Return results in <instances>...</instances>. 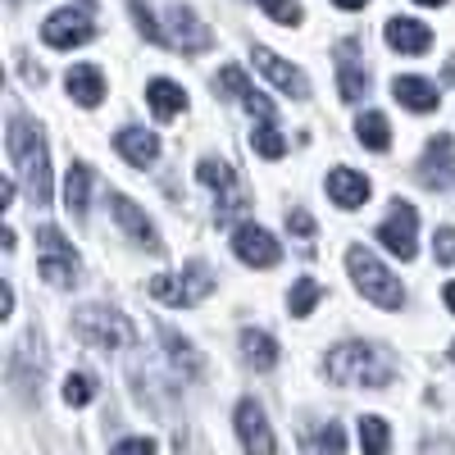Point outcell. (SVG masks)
Here are the masks:
<instances>
[{
	"label": "cell",
	"mask_w": 455,
	"mask_h": 455,
	"mask_svg": "<svg viewBox=\"0 0 455 455\" xmlns=\"http://www.w3.org/2000/svg\"><path fill=\"white\" fill-rule=\"evenodd\" d=\"M347 269H351L355 287L364 291V300H373V306H383V310H401V300H405L401 278H392V269H387V264L378 259L373 251L351 246V251H347Z\"/></svg>",
	"instance_id": "obj_3"
},
{
	"label": "cell",
	"mask_w": 455,
	"mask_h": 455,
	"mask_svg": "<svg viewBox=\"0 0 455 455\" xmlns=\"http://www.w3.org/2000/svg\"><path fill=\"white\" fill-rule=\"evenodd\" d=\"M337 87H341V100H347V105H355L369 92V73L355 64V42L337 46Z\"/></svg>",
	"instance_id": "obj_18"
},
{
	"label": "cell",
	"mask_w": 455,
	"mask_h": 455,
	"mask_svg": "<svg viewBox=\"0 0 455 455\" xmlns=\"http://www.w3.org/2000/svg\"><path fill=\"white\" fill-rule=\"evenodd\" d=\"M233 251L242 264H251V269H274V264L283 259V246L274 242L269 228H259V223H242L237 233H233Z\"/></svg>",
	"instance_id": "obj_7"
},
{
	"label": "cell",
	"mask_w": 455,
	"mask_h": 455,
	"mask_svg": "<svg viewBox=\"0 0 455 455\" xmlns=\"http://www.w3.org/2000/svg\"><path fill=\"white\" fill-rule=\"evenodd\" d=\"M146 100H150V109H156L160 119H173V114H182V105H187L182 87L169 83V78H156V83H150V87H146Z\"/></svg>",
	"instance_id": "obj_24"
},
{
	"label": "cell",
	"mask_w": 455,
	"mask_h": 455,
	"mask_svg": "<svg viewBox=\"0 0 455 455\" xmlns=\"http://www.w3.org/2000/svg\"><path fill=\"white\" fill-rule=\"evenodd\" d=\"M36 246H42V278L51 287L78 283V251L64 242L60 228H36Z\"/></svg>",
	"instance_id": "obj_6"
},
{
	"label": "cell",
	"mask_w": 455,
	"mask_h": 455,
	"mask_svg": "<svg viewBox=\"0 0 455 455\" xmlns=\"http://www.w3.org/2000/svg\"><path fill=\"white\" fill-rule=\"evenodd\" d=\"M433 255H437V264H455V228H437Z\"/></svg>",
	"instance_id": "obj_33"
},
{
	"label": "cell",
	"mask_w": 455,
	"mask_h": 455,
	"mask_svg": "<svg viewBox=\"0 0 455 455\" xmlns=\"http://www.w3.org/2000/svg\"><path fill=\"white\" fill-rule=\"evenodd\" d=\"M242 105H246V109L255 114V119H274V105H269V100H264V96H259L255 87H251V92L242 96Z\"/></svg>",
	"instance_id": "obj_35"
},
{
	"label": "cell",
	"mask_w": 455,
	"mask_h": 455,
	"mask_svg": "<svg viewBox=\"0 0 455 455\" xmlns=\"http://www.w3.org/2000/svg\"><path fill=\"white\" fill-rule=\"evenodd\" d=\"M196 178H201L205 187H214V192H223V201H219V223H228V214L246 205V196H242V187H237L233 169H228L223 160H201V164H196Z\"/></svg>",
	"instance_id": "obj_11"
},
{
	"label": "cell",
	"mask_w": 455,
	"mask_h": 455,
	"mask_svg": "<svg viewBox=\"0 0 455 455\" xmlns=\"http://www.w3.org/2000/svg\"><path fill=\"white\" fill-rule=\"evenodd\" d=\"M132 19H137V28H141L146 42H164V28H160L156 19H150V10L141 5V0H132Z\"/></svg>",
	"instance_id": "obj_32"
},
{
	"label": "cell",
	"mask_w": 455,
	"mask_h": 455,
	"mask_svg": "<svg viewBox=\"0 0 455 455\" xmlns=\"http://www.w3.org/2000/svg\"><path fill=\"white\" fill-rule=\"evenodd\" d=\"M87 192H92V169L87 164H68V178H64V210L73 219L87 214Z\"/></svg>",
	"instance_id": "obj_22"
},
{
	"label": "cell",
	"mask_w": 455,
	"mask_h": 455,
	"mask_svg": "<svg viewBox=\"0 0 455 455\" xmlns=\"http://www.w3.org/2000/svg\"><path fill=\"white\" fill-rule=\"evenodd\" d=\"M42 36H46V46H55V51H73V46H87V42H92L96 23H92L83 10H55V14L42 23Z\"/></svg>",
	"instance_id": "obj_8"
},
{
	"label": "cell",
	"mask_w": 455,
	"mask_h": 455,
	"mask_svg": "<svg viewBox=\"0 0 455 455\" xmlns=\"http://www.w3.org/2000/svg\"><path fill=\"white\" fill-rule=\"evenodd\" d=\"M414 228H419L414 205L410 201H396V210L383 219V228H378V242H383L396 259H414Z\"/></svg>",
	"instance_id": "obj_9"
},
{
	"label": "cell",
	"mask_w": 455,
	"mask_h": 455,
	"mask_svg": "<svg viewBox=\"0 0 455 455\" xmlns=\"http://www.w3.org/2000/svg\"><path fill=\"white\" fill-rule=\"evenodd\" d=\"M392 96H396L405 109H414V114H428V109H437V105H442L437 87H433V83H424V78H396V83H392Z\"/></svg>",
	"instance_id": "obj_21"
},
{
	"label": "cell",
	"mask_w": 455,
	"mask_h": 455,
	"mask_svg": "<svg viewBox=\"0 0 455 455\" xmlns=\"http://www.w3.org/2000/svg\"><path fill=\"white\" fill-rule=\"evenodd\" d=\"M164 341H169V351H173V364H178V369L187 364V369H192V378H196V369H201V364H196L192 347H187V341H182L178 332H169V328H164Z\"/></svg>",
	"instance_id": "obj_31"
},
{
	"label": "cell",
	"mask_w": 455,
	"mask_h": 455,
	"mask_svg": "<svg viewBox=\"0 0 455 455\" xmlns=\"http://www.w3.org/2000/svg\"><path fill=\"white\" fill-rule=\"evenodd\" d=\"M442 296H446V310L455 315V283H446V291H442Z\"/></svg>",
	"instance_id": "obj_38"
},
{
	"label": "cell",
	"mask_w": 455,
	"mask_h": 455,
	"mask_svg": "<svg viewBox=\"0 0 455 455\" xmlns=\"http://www.w3.org/2000/svg\"><path fill=\"white\" fill-rule=\"evenodd\" d=\"M242 351H246V364H251V369H259V373L278 364V341H274L269 332L246 328V332H242Z\"/></svg>",
	"instance_id": "obj_23"
},
{
	"label": "cell",
	"mask_w": 455,
	"mask_h": 455,
	"mask_svg": "<svg viewBox=\"0 0 455 455\" xmlns=\"http://www.w3.org/2000/svg\"><path fill=\"white\" fill-rule=\"evenodd\" d=\"M355 137H360V146H369V150H387V146H392V124H387L378 109H369V114H360Z\"/></svg>",
	"instance_id": "obj_26"
},
{
	"label": "cell",
	"mask_w": 455,
	"mask_h": 455,
	"mask_svg": "<svg viewBox=\"0 0 455 455\" xmlns=\"http://www.w3.org/2000/svg\"><path fill=\"white\" fill-rule=\"evenodd\" d=\"M109 205H114V219L124 223V233H128V237H132L137 246H146V251H156V255L164 251V242H160V228L150 223V219H146V214H141V210H137V205H132L128 196H114Z\"/></svg>",
	"instance_id": "obj_14"
},
{
	"label": "cell",
	"mask_w": 455,
	"mask_h": 455,
	"mask_svg": "<svg viewBox=\"0 0 455 455\" xmlns=\"http://www.w3.org/2000/svg\"><path fill=\"white\" fill-rule=\"evenodd\" d=\"M451 360H455V341H451Z\"/></svg>",
	"instance_id": "obj_41"
},
{
	"label": "cell",
	"mask_w": 455,
	"mask_h": 455,
	"mask_svg": "<svg viewBox=\"0 0 455 455\" xmlns=\"http://www.w3.org/2000/svg\"><path fill=\"white\" fill-rule=\"evenodd\" d=\"M259 10L264 14H269L274 23H300V5H296V0H259Z\"/></svg>",
	"instance_id": "obj_30"
},
{
	"label": "cell",
	"mask_w": 455,
	"mask_h": 455,
	"mask_svg": "<svg viewBox=\"0 0 455 455\" xmlns=\"http://www.w3.org/2000/svg\"><path fill=\"white\" fill-rule=\"evenodd\" d=\"M337 5H341V10H364L369 0H337Z\"/></svg>",
	"instance_id": "obj_39"
},
{
	"label": "cell",
	"mask_w": 455,
	"mask_h": 455,
	"mask_svg": "<svg viewBox=\"0 0 455 455\" xmlns=\"http://www.w3.org/2000/svg\"><path fill=\"white\" fill-rule=\"evenodd\" d=\"M310 446H319V451H341V446H347V437H341V433H337V428L328 424V428H323V433H319V437H315Z\"/></svg>",
	"instance_id": "obj_36"
},
{
	"label": "cell",
	"mask_w": 455,
	"mask_h": 455,
	"mask_svg": "<svg viewBox=\"0 0 455 455\" xmlns=\"http://www.w3.org/2000/svg\"><path fill=\"white\" fill-rule=\"evenodd\" d=\"M383 36H387V46L392 51H401V55H424L428 46H433V32H428V23H419V19H387V28H383Z\"/></svg>",
	"instance_id": "obj_15"
},
{
	"label": "cell",
	"mask_w": 455,
	"mask_h": 455,
	"mask_svg": "<svg viewBox=\"0 0 455 455\" xmlns=\"http://www.w3.org/2000/svg\"><path fill=\"white\" fill-rule=\"evenodd\" d=\"M114 146H119V156L128 164H137V169L160 160V137L146 132V128H119V132H114Z\"/></svg>",
	"instance_id": "obj_16"
},
{
	"label": "cell",
	"mask_w": 455,
	"mask_h": 455,
	"mask_svg": "<svg viewBox=\"0 0 455 455\" xmlns=\"http://www.w3.org/2000/svg\"><path fill=\"white\" fill-rule=\"evenodd\" d=\"M164 42L173 51H182V55H196V51L210 46V32L196 23V14L187 10V5H173L169 10V28H164Z\"/></svg>",
	"instance_id": "obj_12"
},
{
	"label": "cell",
	"mask_w": 455,
	"mask_h": 455,
	"mask_svg": "<svg viewBox=\"0 0 455 455\" xmlns=\"http://www.w3.org/2000/svg\"><path fill=\"white\" fill-rule=\"evenodd\" d=\"M328 196H332V205H341V210H360V205L369 201V178L355 173V169H332V173H328Z\"/></svg>",
	"instance_id": "obj_19"
},
{
	"label": "cell",
	"mask_w": 455,
	"mask_h": 455,
	"mask_svg": "<svg viewBox=\"0 0 455 455\" xmlns=\"http://www.w3.org/2000/svg\"><path fill=\"white\" fill-rule=\"evenodd\" d=\"M214 291V274H210V264H187L182 274H156L150 278V296L164 300V306H182V310H192L201 306V300Z\"/></svg>",
	"instance_id": "obj_5"
},
{
	"label": "cell",
	"mask_w": 455,
	"mask_h": 455,
	"mask_svg": "<svg viewBox=\"0 0 455 455\" xmlns=\"http://www.w3.org/2000/svg\"><path fill=\"white\" fill-rule=\"evenodd\" d=\"M360 446L373 451V455H383V451L392 446V428H387V419H378V414L360 419Z\"/></svg>",
	"instance_id": "obj_27"
},
{
	"label": "cell",
	"mask_w": 455,
	"mask_h": 455,
	"mask_svg": "<svg viewBox=\"0 0 455 455\" xmlns=\"http://www.w3.org/2000/svg\"><path fill=\"white\" fill-rule=\"evenodd\" d=\"M287 228H291L296 237H315V219H310L306 210H300V205H296V210H287Z\"/></svg>",
	"instance_id": "obj_34"
},
{
	"label": "cell",
	"mask_w": 455,
	"mask_h": 455,
	"mask_svg": "<svg viewBox=\"0 0 455 455\" xmlns=\"http://www.w3.org/2000/svg\"><path fill=\"white\" fill-rule=\"evenodd\" d=\"M451 178H455V141H451L446 132H437V137L428 141V150H424V160H419V182L442 192Z\"/></svg>",
	"instance_id": "obj_13"
},
{
	"label": "cell",
	"mask_w": 455,
	"mask_h": 455,
	"mask_svg": "<svg viewBox=\"0 0 455 455\" xmlns=\"http://www.w3.org/2000/svg\"><path fill=\"white\" fill-rule=\"evenodd\" d=\"M319 296H323V287H319L315 278H300V283L291 287V315H296V319H306V315L319 306Z\"/></svg>",
	"instance_id": "obj_28"
},
{
	"label": "cell",
	"mask_w": 455,
	"mask_h": 455,
	"mask_svg": "<svg viewBox=\"0 0 455 455\" xmlns=\"http://www.w3.org/2000/svg\"><path fill=\"white\" fill-rule=\"evenodd\" d=\"M64 401L68 405H92L96 401V378L92 373H68L64 378Z\"/></svg>",
	"instance_id": "obj_29"
},
{
	"label": "cell",
	"mask_w": 455,
	"mask_h": 455,
	"mask_svg": "<svg viewBox=\"0 0 455 455\" xmlns=\"http://www.w3.org/2000/svg\"><path fill=\"white\" fill-rule=\"evenodd\" d=\"M328 378L337 387H387L392 373H396V360L383 351V347H364V341H341V347L328 351Z\"/></svg>",
	"instance_id": "obj_1"
},
{
	"label": "cell",
	"mask_w": 455,
	"mask_h": 455,
	"mask_svg": "<svg viewBox=\"0 0 455 455\" xmlns=\"http://www.w3.org/2000/svg\"><path fill=\"white\" fill-rule=\"evenodd\" d=\"M119 451H156V442H150V437H124Z\"/></svg>",
	"instance_id": "obj_37"
},
{
	"label": "cell",
	"mask_w": 455,
	"mask_h": 455,
	"mask_svg": "<svg viewBox=\"0 0 455 455\" xmlns=\"http://www.w3.org/2000/svg\"><path fill=\"white\" fill-rule=\"evenodd\" d=\"M419 5H446V0H419Z\"/></svg>",
	"instance_id": "obj_40"
},
{
	"label": "cell",
	"mask_w": 455,
	"mask_h": 455,
	"mask_svg": "<svg viewBox=\"0 0 455 455\" xmlns=\"http://www.w3.org/2000/svg\"><path fill=\"white\" fill-rule=\"evenodd\" d=\"M73 332H78L87 347H96V351L132 347V341H137V328L128 323V315L105 310V306H87V310H78V315H73Z\"/></svg>",
	"instance_id": "obj_4"
},
{
	"label": "cell",
	"mask_w": 455,
	"mask_h": 455,
	"mask_svg": "<svg viewBox=\"0 0 455 455\" xmlns=\"http://www.w3.org/2000/svg\"><path fill=\"white\" fill-rule=\"evenodd\" d=\"M251 150L259 160H283L287 156V137L274 128V119H259L255 132H251Z\"/></svg>",
	"instance_id": "obj_25"
},
{
	"label": "cell",
	"mask_w": 455,
	"mask_h": 455,
	"mask_svg": "<svg viewBox=\"0 0 455 455\" xmlns=\"http://www.w3.org/2000/svg\"><path fill=\"white\" fill-rule=\"evenodd\" d=\"M237 437H242L246 451H278L269 424H264V410H259L255 401H242V405H237Z\"/></svg>",
	"instance_id": "obj_17"
},
{
	"label": "cell",
	"mask_w": 455,
	"mask_h": 455,
	"mask_svg": "<svg viewBox=\"0 0 455 455\" xmlns=\"http://www.w3.org/2000/svg\"><path fill=\"white\" fill-rule=\"evenodd\" d=\"M5 141H10V156H14V164H19V173H23V187H28L32 205H51V156H46L42 132L14 114Z\"/></svg>",
	"instance_id": "obj_2"
},
{
	"label": "cell",
	"mask_w": 455,
	"mask_h": 455,
	"mask_svg": "<svg viewBox=\"0 0 455 455\" xmlns=\"http://www.w3.org/2000/svg\"><path fill=\"white\" fill-rule=\"evenodd\" d=\"M64 87H68V96L78 100L83 109H96L100 96H105V78H100V68H96V64H73V68H68V78H64Z\"/></svg>",
	"instance_id": "obj_20"
},
{
	"label": "cell",
	"mask_w": 455,
	"mask_h": 455,
	"mask_svg": "<svg viewBox=\"0 0 455 455\" xmlns=\"http://www.w3.org/2000/svg\"><path fill=\"white\" fill-rule=\"evenodd\" d=\"M255 64H259L264 78H269L274 87H283L287 96H296V100H306V96H310V78H306V73H300L296 64L278 60L269 46H255Z\"/></svg>",
	"instance_id": "obj_10"
}]
</instances>
